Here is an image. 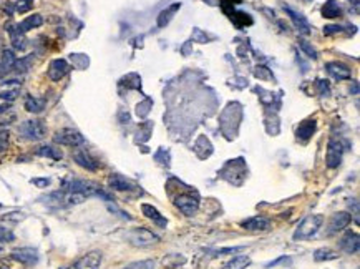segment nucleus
Listing matches in <instances>:
<instances>
[{"mask_svg": "<svg viewBox=\"0 0 360 269\" xmlns=\"http://www.w3.org/2000/svg\"><path fill=\"white\" fill-rule=\"evenodd\" d=\"M140 130H142V138H138L136 142H146L150 138V133L153 130V125L151 123H142L140 125Z\"/></svg>", "mask_w": 360, "mask_h": 269, "instance_id": "ea45409f", "label": "nucleus"}, {"mask_svg": "<svg viewBox=\"0 0 360 269\" xmlns=\"http://www.w3.org/2000/svg\"><path fill=\"white\" fill-rule=\"evenodd\" d=\"M338 254L336 251H332L330 248H319V250L314 251V260L317 262H322V261H334L337 260Z\"/></svg>", "mask_w": 360, "mask_h": 269, "instance_id": "cd10ccee", "label": "nucleus"}, {"mask_svg": "<svg viewBox=\"0 0 360 269\" xmlns=\"http://www.w3.org/2000/svg\"><path fill=\"white\" fill-rule=\"evenodd\" d=\"M191 42H196V44H210L211 42V37L208 35L204 30L200 28V27H194L191 32Z\"/></svg>", "mask_w": 360, "mask_h": 269, "instance_id": "7c9ffc66", "label": "nucleus"}, {"mask_svg": "<svg viewBox=\"0 0 360 269\" xmlns=\"http://www.w3.org/2000/svg\"><path fill=\"white\" fill-rule=\"evenodd\" d=\"M316 86H317V92H319L320 96H328V95H330V86H328V84L326 80H317Z\"/></svg>", "mask_w": 360, "mask_h": 269, "instance_id": "58836bf2", "label": "nucleus"}, {"mask_svg": "<svg viewBox=\"0 0 360 269\" xmlns=\"http://www.w3.org/2000/svg\"><path fill=\"white\" fill-rule=\"evenodd\" d=\"M184 261H186V258L184 256H178V254H170V256H166L164 260H163V264L166 268H178L181 264H184Z\"/></svg>", "mask_w": 360, "mask_h": 269, "instance_id": "72a5a7b5", "label": "nucleus"}, {"mask_svg": "<svg viewBox=\"0 0 360 269\" xmlns=\"http://www.w3.org/2000/svg\"><path fill=\"white\" fill-rule=\"evenodd\" d=\"M0 269H10V266L7 264V262H0Z\"/></svg>", "mask_w": 360, "mask_h": 269, "instance_id": "a18cd8bd", "label": "nucleus"}, {"mask_svg": "<svg viewBox=\"0 0 360 269\" xmlns=\"http://www.w3.org/2000/svg\"><path fill=\"white\" fill-rule=\"evenodd\" d=\"M326 70L336 80H348L352 76L350 68L342 62H328V64H326Z\"/></svg>", "mask_w": 360, "mask_h": 269, "instance_id": "dca6fc26", "label": "nucleus"}, {"mask_svg": "<svg viewBox=\"0 0 360 269\" xmlns=\"http://www.w3.org/2000/svg\"><path fill=\"white\" fill-rule=\"evenodd\" d=\"M174 206L178 208L182 214L186 216H194L200 210V198L194 193H181L174 198Z\"/></svg>", "mask_w": 360, "mask_h": 269, "instance_id": "39448f33", "label": "nucleus"}, {"mask_svg": "<svg viewBox=\"0 0 360 269\" xmlns=\"http://www.w3.org/2000/svg\"><path fill=\"white\" fill-rule=\"evenodd\" d=\"M256 93H259V100L262 102V105L266 106H272L274 103V93L270 92H266L264 88H260V86H256Z\"/></svg>", "mask_w": 360, "mask_h": 269, "instance_id": "c9c22d12", "label": "nucleus"}, {"mask_svg": "<svg viewBox=\"0 0 360 269\" xmlns=\"http://www.w3.org/2000/svg\"><path fill=\"white\" fill-rule=\"evenodd\" d=\"M322 15H324L326 18L340 17L342 8H340V5L336 2V0H327V2L324 4V7H322Z\"/></svg>", "mask_w": 360, "mask_h": 269, "instance_id": "393cba45", "label": "nucleus"}, {"mask_svg": "<svg viewBox=\"0 0 360 269\" xmlns=\"http://www.w3.org/2000/svg\"><path fill=\"white\" fill-rule=\"evenodd\" d=\"M151 106H153V100H151V98H144L143 102H140L136 105V115L140 118H146L151 110Z\"/></svg>", "mask_w": 360, "mask_h": 269, "instance_id": "473e14b6", "label": "nucleus"}, {"mask_svg": "<svg viewBox=\"0 0 360 269\" xmlns=\"http://www.w3.org/2000/svg\"><path fill=\"white\" fill-rule=\"evenodd\" d=\"M8 34H10V40H12V45L15 50H25L27 48V38H25V34L20 32L17 25H8Z\"/></svg>", "mask_w": 360, "mask_h": 269, "instance_id": "412c9836", "label": "nucleus"}, {"mask_svg": "<svg viewBox=\"0 0 360 269\" xmlns=\"http://www.w3.org/2000/svg\"><path fill=\"white\" fill-rule=\"evenodd\" d=\"M20 88H22V82L18 80H7L0 84V98L5 102H12L18 96Z\"/></svg>", "mask_w": 360, "mask_h": 269, "instance_id": "2eb2a0df", "label": "nucleus"}, {"mask_svg": "<svg viewBox=\"0 0 360 269\" xmlns=\"http://www.w3.org/2000/svg\"><path fill=\"white\" fill-rule=\"evenodd\" d=\"M249 264H251V258L246 254H239L236 258H232L229 262H226L222 269H246Z\"/></svg>", "mask_w": 360, "mask_h": 269, "instance_id": "a878e982", "label": "nucleus"}, {"mask_svg": "<svg viewBox=\"0 0 360 269\" xmlns=\"http://www.w3.org/2000/svg\"><path fill=\"white\" fill-rule=\"evenodd\" d=\"M102 251H90L75 261L68 269H98L102 264Z\"/></svg>", "mask_w": 360, "mask_h": 269, "instance_id": "1a4fd4ad", "label": "nucleus"}, {"mask_svg": "<svg viewBox=\"0 0 360 269\" xmlns=\"http://www.w3.org/2000/svg\"><path fill=\"white\" fill-rule=\"evenodd\" d=\"M299 48L304 52V54L309 56V58H312V60H317V56H319V55H317V50H316L309 42H307V40H304V38L299 40Z\"/></svg>", "mask_w": 360, "mask_h": 269, "instance_id": "f704fd0d", "label": "nucleus"}, {"mask_svg": "<svg viewBox=\"0 0 360 269\" xmlns=\"http://www.w3.org/2000/svg\"><path fill=\"white\" fill-rule=\"evenodd\" d=\"M142 211H143V214L146 216V218L153 221V223L158 228H166V226H168V221H166V218L160 213L158 210L154 208L153 204H148V203L142 204Z\"/></svg>", "mask_w": 360, "mask_h": 269, "instance_id": "aec40b11", "label": "nucleus"}, {"mask_svg": "<svg viewBox=\"0 0 360 269\" xmlns=\"http://www.w3.org/2000/svg\"><path fill=\"white\" fill-rule=\"evenodd\" d=\"M34 2L35 0H15V10H17L18 14L28 12V10L34 7Z\"/></svg>", "mask_w": 360, "mask_h": 269, "instance_id": "4c0bfd02", "label": "nucleus"}, {"mask_svg": "<svg viewBox=\"0 0 360 269\" xmlns=\"http://www.w3.org/2000/svg\"><path fill=\"white\" fill-rule=\"evenodd\" d=\"M70 72V65L68 62L64 58H55L50 62L48 65V78L52 82H58Z\"/></svg>", "mask_w": 360, "mask_h": 269, "instance_id": "f8f14e48", "label": "nucleus"}, {"mask_svg": "<svg viewBox=\"0 0 360 269\" xmlns=\"http://www.w3.org/2000/svg\"><path fill=\"white\" fill-rule=\"evenodd\" d=\"M18 133H20V136L25 138V140H30V142H38V140L45 138L46 126H45V123L40 122V120H27V122L20 123Z\"/></svg>", "mask_w": 360, "mask_h": 269, "instance_id": "7ed1b4c3", "label": "nucleus"}, {"mask_svg": "<svg viewBox=\"0 0 360 269\" xmlns=\"http://www.w3.org/2000/svg\"><path fill=\"white\" fill-rule=\"evenodd\" d=\"M241 226L248 231H268L270 228V220L266 216H252V218L244 220Z\"/></svg>", "mask_w": 360, "mask_h": 269, "instance_id": "a211bd4d", "label": "nucleus"}, {"mask_svg": "<svg viewBox=\"0 0 360 269\" xmlns=\"http://www.w3.org/2000/svg\"><path fill=\"white\" fill-rule=\"evenodd\" d=\"M70 60L75 68L78 70H85L88 65H90V58L85 55V54H72L70 55Z\"/></svg>", "mask_w": 360, "mask_h": 269, "instance_id": "c756f323", "label": "nucleus"}, {"mask_svg": "<svg viewBox=\"0 0 360 269\" xmlns=\"http://www.w3.org/2000/svg\"><path fill=\"white\" fill-rule=\"evenodd\" d=\"M120 82H122V85H124L126 88L142 90V76H140L138 74H128L126 76H123Z\"/></svg>", "mask_w": 360, "mask_h": 269, "instance_id": "c85d7f7f", "label": "nucleus"}, {"mask_svg": "<svg viewBox=\"0 0 360 269\" xmlns=\"http://www.w3.org/2000/svg\"><path fill=\"white\" fill-rule=\"evenodd\" d=\"M352 221V214L347 213V211H340V213H336L330 216V220H328V224H327V236H332V234H337L338 231H344L346 228L350 224Z\"/></svg>", "mask_w": 360, "mask_h": 269, "instance_id": "6e6552de", "label": "nucleus"}, {"mask_svg": "<svg viewBox=\"0 0 360 269\" xmlns=\"http://www.w3.org/2000/svg\"><path fill=\"white\" fill-rule=\"evenodd\" d=\"M54 140H55V143L65 144V146H73V148L82 146V144L85 143L83 134L78 130H73V128H64V130L56 132Z\"/></svg>", "mask_w": 360, "mask_h": 269, "instance_id": "0eeeda50", "label": "nucleus"}, {"mask_svg": "<svg viewBox=\"0 0 360 269\" xmlns=\"http://www.w3.org/2000/svg\"><path fill=\"white\" fill-rule=\"evenodd\" d=\"M338 248H340L344 252H347V254H357L360 248L358 234L354 231H347L346 234L340 238V241H338Z\"/></svg>", "mask_w": 360, "mask_h": 269, "instance_id": "4468645a", "label": "nucleus"}, {"mask_svg": "<svg viewBox=\"0 0 360 269\" xmlns=\"http://www.w3.org/2000/svg\"><path fill=\"white\" fill-rule=\"evenodd\" d=\"M180 8H181V4L178 2V4H173V5H170L168 8L161 10V12H160V15H158V27H160V28L166 27V25H168V24L171 22V20H173L174 14L178 12Z\"/></svg>", "mask_w": 360, "mask_h": 269, "instance_id": "4be33fe9", "label": "nucleus"}, {"mask_svg": "<svg viewBox=\"0 0 360 269\" xmlns=\"http://www.w3.org/2000/svg\"><path fill=\"white\" fill-rule=\"evenodd\" d=\"M218 2H219V0H208V4H210V5H218Z\"/></svg>", "mask_w": 360, "mask_h": 269, "instance_id": "49530a36", "label": "nucleus"}, {"mask_svg": "<svg viewBox=\"0 0 360 269\" xmlns=\"http://www.w3.org/2000/svg\"><path fill=\"white\" fill-rule=\"evenodd\" d=\"M108 186L114 191H138L140 186L134 181L124 178L123 174H112L108 178Z\"/></svg>", "mask_w": 360, "mask_h": 269, "instance_id": "ddd939ff", "label": "nucleus"}, {"mask_svg": "<svg viewBox=\"0 0 360 269\" xmlns=\"http://www.w3.org/2000/svg\"><path fill=\"white\" fill-rule=\"evenodd\" d=\"M316 130H317V122L316 120H304L296 130L297 140H300L302 143L309 142V140L314 136Z\"/></svg>", "mask_w": 360, "mask_h": 269, "instance_id": "6ab92c4d", "label": "nucleus"}, {"mask_svg": "<svg viewBox=\"0 0 360 269\" xmlns=\"http://www.w3.org/2000/svg\"><path fill=\"white\" fill-rule=\"evenodd\" d=\"M44 24V17H42L40 14H34V15H28L27 18H24L22 22H20L17 27L20 32H28V30H32V28H36V27H40V25Z\"/></svg>", "mask_w": 360, "mask_h": 269, "instance_id": "5701e85b", "label": "nucleus"}, {"mask_svg": "<svg viewBox=\"0 0 360 269\" xmlns=\"http://www.w3.org/2000/svg\"><path fill=\"white\" fill-rule=\"evenodd\" d=\"M284 10H286V14L289 15V18L292 20L294 27H296L297 30H299V34H302V35H309V34L312 32V30H310L309 20H307L300 12H297V10H294L292 7H289V5H284Z\"/></svg>", "mask_w": 360, "mask_h": 269, "instance_id": "9b49d317", "label": "nucleus"}, {"mask_svg": "<svg viewBox=\"0 0 360 269\" xmlns=\"http://www.w3.org/2000/svg\"><path fill=\"white\" fill-rule=\"evenodd\" d=\"M7 143H8V134L7 133H0V152L7 148Z\"/></svg>", "mask_w": 360, "mask_h": 269, "instance_id": "37998d69", "label": "nucleus"}, {"mask_svg": "<svg viewBox=\"0 0 360 269\" xmlns=\"http://www.w3.org/2000/svg\"><path fill=\"white\" fill-rule=\"evenodd\" d=\"M322 223H324V216H322V214H309V216H306V218L299 223V226L296 228L294 234H292V240H294V241L310 240V238L316 236L317 231H319L322 228Z\"/></svg>", "mask_w": 360, "mask_h": 269, "instance_id": "f03ea898", "label": "nucleus"}, {"mask_svg": "<svg viewBox=\"0 0 360 269\" xmlns=\"http://www.w3.org/2000/svg\"><path fill=\"white\" fill-rule=\"evenodd\" d=\"M73 160L76 162V164H80L82 168L88 170V172H96L98 170V162L85 150H76L73 153Z\"/></svg>", "mask_w": 360, "mask_h": 269, "instance_id": "f3484780", "label": "nucleus"}, {"mask_svg": "<svg viewBox=\"0 0 360 269\" xmlns=\"http://www.w3.org/2000/svg\"><path fill=\"white\" fill-rule=\"evenodd\" d=\"M45 108V102L42 100V98H35L32 95H28L25 98V110L30 112V113H40L44 112Z\"/></svg>", "mask_w": 360, "mask_h": 269, "instance_id": "bb28decb", "label": "nucleus"}, {"mask_svg": "<svg viewBox=\"0 0 360 269\" xmlns=\"http://www.w3.org/2000/svg\"><path fill=\"white\" fill-rule=\"evenodd\" d=\"M246 176H248V166L242 158L229 160V162L224 164V168L221 170V178H224L232 186H241L244 183V180H246Z\"/></svg>", "mask_w": 360, "mask_h": 269, "instance_id": "f257e3e1", "label": "nucleus"}, {"mask_svg": "<svg viewBox=\"0 0 360 269\" xmlns=\"http://www.w3.org/2000/svg\"><path fill=\"white\" fill-rule=\"evenodd\" d=\"M124 269H154V261L153 260L134 261V262H132V264H128Z\"/></svg>", "mask_w": 360, "mask_h": 269, "instance_id": "e433bc0d", "label": "nucleus"}, {"mask_svg": "<svg viewBox=\"0 0 360 269\" xmlns=\"http://www.w3.org/2000/svg\"><path fill=\"white\" fill-rule=\"evenodd\" d=\"M126 240L130 241V244L136 246V248H146L151 246L154 242L160 241V236L154 234L153 231L146 230V228H134V230L126 232Z\"/></svg>", "mask_w": 360, "mask_h": 269, "instance_id": "20e7f679", "label": "nucleus"}, {"mask_svg": "<svg viewBox=\"0 0 360 269\" xmlns=\"http://www.w3.org/2000/svg\"><path fill=\"white\" fill-rule=\"evenodd\" d=\"M32 184L38 186V188H46V186L50 184V180L48 178H34Z\"/></svg>", "mask_w": 360, "mask_h": 269, "instance_id": "79ce46f5", "label": "nucleus"}, {"mask_svg": "<svg viewBox=\"0 0 360 269\" xmlns=\"http://www.w3.org/2000/svg\"><path fill=\"white\" fill-rule=\"evenodd\" d=\"M4 251V241H0V252Z\"/></svg>", "mask_w": 360, "mask_h": 269, "instance_id": "de8ad7c7", "label": "nucleus"}, {"mask_svg": "<svg viewBox=\"0 0 360 269\" xmlns=\"http://www.w3.org/2000/svg\"><path fill=\"white\" fill-rule=\"evenodd\" d=\"M191 45H192V42H191V40H188V42L181 46V54L184 55V56H188V55L191 54Z\"/></svg>", "mask_w": 360, "mask_h": 269, "instance_id": "c03bdc74", "label": "nucleus"}, {"mask_svg": "<svg viewBox=\"0 0 360 269\" xmlns=\"http://www.w3.org/2000/svg\"><path fill=\"white\" fill-rule=\"evenodd\" d=\"M36 156H44V158H50V160H62L64 153L60 152V148L50 146V144H44V146H38L35 150Z\"/></svg>", "mask_w": 360, "mask_h": 269, "instance_id": "b1692460", "label": "nucleus"}, {"mask_svg": "<svg viewBox=\"0 0 360 269\" xmlns=\"http://www.w3.org/2000/svg\"><path fill=\"white\" fill-rule=\"evenodd\" d=\"M344 32V27H340V25H327V27H324V35H336V34H342Z\"/></svg>", "mask_w": 360, "mask_h": 269, "instance_id": "a19ab883", "label": "nucleus"}, {"mask_svg": "<svg viewBox=\"0 0 360 269\" xmlns=\"http://www.w3.org/2000/svg\"><path fill=\"white\" fill-rule=\"evenodd\" d=\"M344 156V146L337 138H330L327 144V154H326V164L328 170H336L340 166Z\"/></svg>", "mask_w": 360, "mask_h": 269, "instance_id": "423d86ee", "label": "nucleus"}, {"mask_svg": "<svg viewBox=\"0 0 360 269\" xmlns=\"http://www.w3.org/2000/svg\"><path fill=\"white\" fill-rule=\"evenodd\" d=\"M12 260L25 266H34L38 262V251L34 248H18L12 251Z\"/></svg>", "mask_w": 360, "mask_h": 269, "instance_id": "9d476101", "label": "nucleus"}, {"mask_svg": "<svg viewBox=\"0 0 360 269\" xmlns=\"http://www.w3.org/2000/svg\"><path fill=\"white\" fill-rule=\"evenodd\" d=\"M254 75L258 76L259 80H269V82H276V76L274 74L270 72L268 66H264V65H259V66H256L254 68Z\"/></svg>", "mask_w": 360, "mask_h": 269, "instance_id": "2f4dec72", "label": "nucleus"}]
</instances>
